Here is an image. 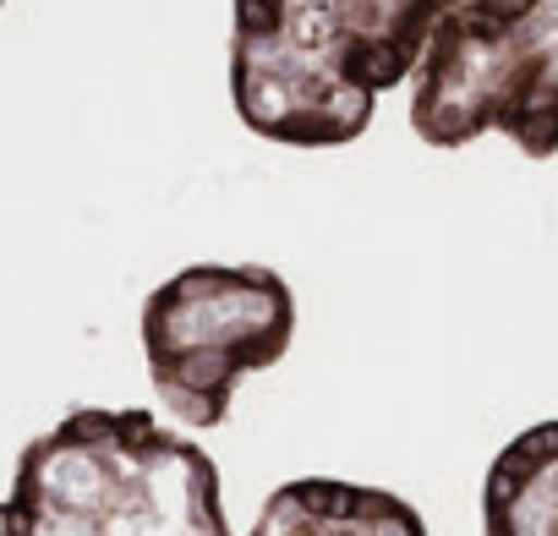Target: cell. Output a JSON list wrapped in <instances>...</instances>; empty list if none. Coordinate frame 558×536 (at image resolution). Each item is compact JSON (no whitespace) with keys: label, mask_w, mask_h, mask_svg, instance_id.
<instances>
[{"label":"cell","mask_w":558,"mask_h":536,"mask_svg":"<svg viewBox=\"0 0 558 536\" xmlns=\"http://www.w3.org/2000/svg\"><path fill=\"white\" fill-rule=\"evenodd\" d=\"M0 536H235L219 465L154 411H66L39 433L0 498ZM246 536H427L422 514L367 482L296 476Z\"/></svg>","instance_id":"1"},{"label":"cell","mask_w":558,"mask_h":536,"mask_svg":"<svg viewBox=\"0 0 558 536\" xmlns=\"http://www.w3.org/2000/svg\"><path fill=\"white\" fill-rule=\"evenodd\" d=\"M460 0H230V99L286 148L356 143Z\"/></svg>","instance_id":"2"},{"label":"cell","mask_w":558,"mask_h":536,"mask_svg":"<svg viewBox=\"0 0 558 536\" xmlns=\"http://www.w3.org/2000/svg\"><path fill=\"white\" fill-rule=\"evenodd\" d=\"M411 132L427 148L504 137L558 154V0H460L411 77Z\"/></svg>","instance_id":"3"},{"label":"cell","mask_w":558,"mask_h":536,"mask_svg":"<svg viewBox=\"0 0 558 536\" xmlns=\"http://www.w3.org/2000/svg\"><path fill=\"white\" fill-rule=\"evenodd\" d=\"M137 334L165 416L208 433L230 416L241 378L291 351L296 296L263 263H192L148 291Z\"/></svg>","instance_id":"4"},{"label":"cell","mask_w":558,"mask_h":536,"mask_svg":"<svg viewBox=\"0 0 558 536\" xmlns=\"http://www.w3.org/2000/svg\"><path fill=\"white\" fill-rule=\"evenodd\" d=\"M487 536H558V416L514 433L482 476Z\"/></svg>","instance_id":"5"},{"label":"cell","mask_w":558,"mask_h":536,"mask_svg":"<svg viewBox=\"0 0 558 536\" xmlns=\"http://www.w3.org/2000/svg\"><path fill=\"white\" fill-rule=\"evenodd\" d=\"M0 7H7V0H0Z\"/></svg>","instance_id":"6"}]
</instances>
